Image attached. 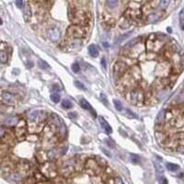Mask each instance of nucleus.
Returning a JSON list of instances; mask_svg holds the SVG:
<instances>
[{
  "instance_id": "nucleus-34",
  "label": "nucleus",
  "mask_w": 184,
  "mask_h": 184,
  "mask_svg": "<svg viewBox=\"0 0 184 184\" xmlns=\"http://www.w3.org/2000/svg\"><path fill=\"white\" fill-rule=\"evenodd\" d=\"M75 85H76V86H77L78 88L83 89V90H86V88H85V86H84L82 83H80L79 81H77V80H76V81H75Z\"/></svg>"
},
{
  "instance_id": "nucleus-10",
  "label": "nucleus",
  "mask_w": 184,
  "mask_h": 184,
  "mask_svg": "<svg viewBox=\"0 0 184 184\" xmlns=\"http://www.w3.org/2000/svg\"><path fill=\"white\" fill-rule=\"evenodd\" d=\"M86 168L88 170V171L89 170H93L94 173H98V164L97 163V161L93 160V159H89L88 160L87 164H86Z\"/></svg>"
},
{
  "instance_id": "nucleus-38",
  "label": "nucleus",
  "mask_w": 184,
  "mask_h": 184,
  "mask_svg": "<svg viewBox=\"0 0 184 184\" xmlns=\"http://www.w3.org/2000/svg\"><path fill=\"white\" fill-rule=\"evenodd\" d=\"M15 4H16L17 7L19 8H21L24 6V2L22 1V0H17V1L15 2Z\"/></svg>"
},
{
  "instance_id": "nucleus-3",
  "label": "nucleus",
  "mask_w": 184,
  "mask_h": 184,
  "mask_svg": "<svg viewBox=\"0 0 184 184\" xmlns=\"http://www.w3.org/2000/svg\"><path fill=\"white\" fill-rule=\"evenodd\" d=\"M155 73L159 78H166L168 77L172 73V67L170 62L166 60L160 61L157 64L155 68Z\"/></svg>"
},
{
  "instance_id": "nucleus-33",
  "label": "nucleus",
  "mask_w": 184,
  "mask_h": 184,
  "mask_svg": "<svg viewBox=\"0 0 184 184\" xmlns=\"http://www.w3.org/2000/svg\"><path fill=\"white\" fill-rule=\"evenodd\" d=\"M158 181H159L160 184H168L167 179L164 176H161V175H158Z\"/></svg>"
},
{
  "instance_id": "nucleus-16",
  "label": "nucleus",
  "mask_w": 184,
  "mask_h": 184,
  "mask_svg": "<svg viewBox=\"0 0 184 184\" xmlns=\"http://www.w3.org/2000/svg\"><path fill=\"white\" fill-rule=\"evenodd\" d=\"M141 42V38L140 37H136V38H135L133 40H132V41H130L129 42H127L126 43V45L124 46V49L126 50H129V49H132L133 47H135L136 44H138V43H140Z\"/></svg>"
},
{
  "instance_id": "nucleus-30",
  "label": "nucleus",
  "mask_w": 184,
  "mask_h": 184,
  "mask_svg": "<svg viewBox=\"0 0 184 184\" xmlns=\"http://www.w3.org/2000/svg\"><path fill=\"white\" fill-rule=\"evenodd\" d=\"M60 95H59V94H57V93H53L52 95H51V99L52 101L54 102V103H57V102H59L60 101Z\"/></svg>"
},
{
  "instance_id": "nucleus-1",
  "label": "nucleus",
  "mask_w": 184,
  "mask_h": 184,
  "mask_svg": "<svg viewBox=\"0 0 184 184\" xmlns=\"http://www.w3.org/2000/svg\"><path fill=\"white\" fill-rule=\"evenodd\" d=\"M126 99L133 105H142L146 101V94L141 88H133L126 91Z\"/></svg>"
},
{
  "instance_id": "nucleus-43",
  "label": "nucleus",
  "mask_w": 184,
  "mask_h": 184,
  "mask_svg": "<svg viewBox=\"0 0 184 184\" xmlns=\"http://www.w3.org/2000/svg\"><path fill=\"white\" fill-rule=\"evenodd\" d=\"M101 150H102V151H103L104 153H105V154H106V155H107L108 157H111V154L110 152H109L108 150H106V149H103V148H102V149H101Z\"/></svg>"
},
{
  "instance_id": "nucleus-11",
  "label": "nucleus",
  "mask_w": 184,
  "mask_h": 184,
  "mask_svg": "<svg viewBox=\"0 0 184 184\" xmlns=\"http://www.w3.org/2000/svg\"><path fill=\"white\" fill-rule=\"evenodd\" d=\"M162 17V13L161 12H153L151 14H149L146 17V21L149 23L152 22H157V21H159Z\"/></svg>"
},
{
  "instance_id": "nucleus-20",
  "label": "nucleus",
  "mask_w": 184,
  "mask_h": 184,
  "mask_svg": "<svg viewBox=\"0 0 184 184\" xmlns=\"http://www.w3.org/2000/svg\"><path fill=\"white\" fill-rule=\"evenodd\" d=\"M156 138H157V140L158 142H163V143H165L166 140L168 138V135H166L165 133H163V132H157L156 133Z\"/></svg>"
},
{
  "instance_id": "nucleus-2",
  "label": "nucleus",
  "mask_w": 184,
  "mask_h": 184,
  "mask_svg": "<svg viewBox=\"0 0 184 184\" xmlns=\"http://www.w3.org/2000/svg\"><path fill=\"white\" fill-rule=\"evenodd\" d=\"M87 34V28L81 25H72L66 31V36L69 39H81L85 37Z\"/></svg>"
},
{
  "instance_id": "nucleus-44",
  "label": "nucleus",
  "mask_w": 184,
  "mask_h": 184,
  "mask_svg": "<svg viewBox=\"0 0 184 184\" xmlns=\"http://www.w3.org/2000/svg\"><path fill=\"white\" fill-rule=\"evenodd\" d=\"M101 64H102V66L104 68H106V60H105V58H102L101 59Z\"/></svg>"
},
{
  "instance_id": "nucleus-37",
  "label": "nucleus",
  "mask_w": 184,
  "mask_h": 184,
  "mask_svg": "<svg viewBox=\"0 0 184 184\" xmlns=\"http://www.w3.org/2000/svg\"><path fill=\"white\" fill-rule=\"evenodd\" d=\"M79 69H80V66H79V64H77V63H76V64H74L73 66H72V70L74 71V72H78L79 71Z\"/></svg>"
},
{
  "instance_id": "nucleus-32",
  "label": "nucleus",
  "mask_w": 184,
  "mask_h": 184,
  "mask_svg": "<svg viewBox=\"0 0 184 184\" xmlns=\"http://www.w3.org/2000/svg\"><path fill=\"white\" fill-rule=\"evenodd\" d=\"M125 112H126L127 116H128L129 118H135V119H136V118H138L136 114H135V113H133V112L130 110V109H126V110H125Z\"/></svg>"
},
{
  "instance_id": "nucleus-17",
  "label": "nucleus",
  "mask_w": 184,
  "mask_h": 184,
  "mask_svg": "<svg viewBox=\"0 0 184 184\" xmlns=\"http://www.w3.org/2000/svg\"><path fill=\"white\" fill-rule=\"evenodd\" d=\"M166 122V119H165V111H161L159 114L157 115V120H156V123H157V126H163V124Z\"/></svg>"
},
{
  "instance_id": "nucleus-26",
  "label": "nucleus",
  "mask_w": 184,
  "mask_h": 184,
  "mask_svg": "<svg viewBox=\"0 0 184 184\" xmlns=\"http://www.w3.org/2000/svg\"><path fill=\"white\" fill-rule=\"evenodd\" d=\"M119 2L118 1H115V0H111V1H107L106 2V5L108 8H115L117 6H118Z\"/></svg>"
},
{
  "instance_id": "nucleus-36",
  "label": "nucleus",
  "mask_w": 184,
  "mask_h": 184,
  "mask_svg": "<svg viewBox=\"0 0 184 184\" xmlns=\"http://www.w3.org/2000/svg\"><path fill=\"white\" fill-rule=\"evenodd\" d=\"M39 66H41V68H42V69H47L49 67L48 64L46 63H44L43 61H42V60L39 61Z\"/></svg>"
},
{
  "instance_id": "nucleus-23",
  "label": "nucleus",
  "mask_w": 184,
  "mask_h": 184,
  "mask_svg": "<svg viewBox=\"0 0 184 184\" xmlns=\"http://www.w3.org/2000/svg\"><path fill=\"white\" fill-rule=\"evenodd\" d=\"M8 53L4 50H2L1 53H0V61H1L2 64H6L8 62Z\"/></svg>"
},
{
  "instance_id": "nucleus-7",
  "label": "nucleus",
  "mask_w": 184,
  "mask_h": 184,
  "mask_svg": "<svg viewBox=\"0 0 184 184\" xmlns=\"http://www.w3.org/2000/svg\"><path fill=\"white\" fill-rule=\"evenodd\" d=\"M47 36L48 38L53 42H57L59 39H60L61 33H60V29L57 26H53L51 27L48 31H47Z\"/></svg>"
},
{
  "instance_id": "nucleus-19",
  "label": "nucleus",
  "mask_w": 184,
  "mask_h": 184,
  "mask_svg": "<svg viewBox=\"0 0 184 184\" xmlns=\"http://www.w3.org/2000/svg\"><path fill=\"white\" fill-rule=\"evenodd\" d=\"M88 53L90 54L92 57H98V50L94 44H91V45H89V47H88Z\"/></svg>"
},
{
  "instance_id": "nucleus-21",
  "label": "nucleus",
  "mask_w": 184,
  "mask_h": 184,
  "mask_svg": "<svg viewBox=\"0 0 184 184\" xmlns=\"http://www.w3.org/2000/svg\"><path fill=\"white\" fill-rule=\"evenodd\" d=\"M80 105H81V107L83 108V109H85V110H89L91 112H93V109H92V107L90 106V104H89L85 98H81L80 99Z\"/></svg>"
},
{
  "instance_id": "nucleus-39",
  "label": "nucleus",
  "mask_w": 184,
  "mask_h": 184,
  "mask_svg": "<svg viewBox=\"0 0 184 184\" xmlns=\"http://www.w3.org/2000/svg\"><path fill=\"white\" fill-rule=\"evenodd\" d=\"M114 182H115V184H124L121 178H115L114 179Z\"/></svg>"
},
{
  "instance_id": "nucleus-9",
  "label": "nucleus",
  "mask_w": 184,
  "mask_h": 184,
  "mask_svg": "<svg viewBox=\"0 0 184 184\" xmlns=\"http://www.w3.org/2000/svg\"><path fill=\"white\" fill-rule=\"evenodd\" d=\"M28 115L31 121L41 122L42 120H43L44 117H45V113L41 111H31L28 113Z\"/></svg>"
},
{
  "instance_id": "nucleus-45",
  "label": "nucleus",
  "mask_w": 184,
  "mask_h": 184,
  "mask_svg": "<svg viewBox=\"0 0 184 184\" xmlns=\"http://www.w3.org/2000/svg\"><path fill=\"white\" fill-rule=\"evenodd\" d=\"M69 117H71V119H74L75 117H76V114H74V113H69Z\"/></svg>"
},
{
  "instance_id": "nucleus-35",
  "label": "nucleus",
  "mask_w": 184,
  "mask_h": 184,
  "mask_svg": "<svg viewBox=\"0 0 184 184\" xmlns=\"http://www.w3.org/2000/svg\"><path fill=\"white\" fill-rule=\"evenodd\" d=\"M11 179H12V180H14V181H18L21 180V175H19V174L15 173V174H13V175L11 176Z\"/></svg>"
},
{
  "instance_id": "nucleus-22",
  "label": "nucleus",
  "mask_w": 184,
  "mask_h": 184,
  "mask_svg": "<svg viewBox=\"0 0 184 184\" xmlns=\"http://www.w3.org/2000/svg\"><path fill=\"white\" fill-rule=\"evenodd\" d=\"M173 104H177V105H180V104L184 103V91L181 92L179 95L176 97V98L174 99Z\"/></svg>"
},
{
  "instance_id": "nucleus-14",
  "label": "nucleus",
  "mask_w": 184,
  "mask_h": 184,
  "mask_svg": "<svg viewBox=\"0 0 184 184\" xmlns=\"http://www.w3.org/2000/svg\"><path fill=\"white\" fill-rule=\"evenodd\" d=\"M118 24H119V27H120L122 29H128L129 27L131 26L132 22L130 21H128L127 18H125L122 16L120 19H119Z\"/></svg>"
},
{
  "instance_id": "nucleus-40",
  "label": "nucleus",
  "mask_w": 184,
  "mask_h": 184,
  "mask_svg": "<svg viewBox=\"0 0 184 184\" xmlns=\"http://www.w3.org/2000/svg\"><path fill=\"white\" fill-rule=\"evenodd\" d=\"M110 140H111V139H109V140L107 141V144H108V145L110 146L111 148H114V147H115V143H114L113 141H110Z\"/></svg>"
},
{
  "instance_id": "nucleus-27",
  "label": "nucleus",
  "mask_w": 184,
  "mask_h": 184,
  "mask_svg": "<svg viewBox=\"0 0 184 184\" xmlns=\"http://www.w3.org/2000/svg\"><path fill=\"white\" fill-rule=\"evenodd\" d=\"M170 4V1H166V0H162V1L159 2V5H158V8H160L161 9H166L168 5Z\"/></svg>"
},
{
  "instance_id": "nucleus-42",
  "label": "nucleus",
  "mask_w": 184,
  "mask_h": 184,
  "mask_svg": "<svg viewBox=\"0 0 184 184\" xmlns=\"http://www.w3.org/2000/svg\"><path fill=\"white\" fill-rule=\"evenodd\" d=\"M101 99H102V101H104V104H105V105H107V104H108V101H107V99H106V98H105V95H103V94H101Z\"/></svg>"
},
{
  "instance_id": "nucleus-4",
  "label": "nucleus",
  "mask_w": 184,
  "mask_h": 184,
  "mask_svg": "<svg viewBox=\"0 0 184 184\" xmlns=\"http://www.w3.org/2000/svg\"><path fill=\"white\" fill-rule=\"evenodd\" d=\"M89 18H90V16H89L88 12L84 11L83 9H78V10H76V12H75L72 21L76 23V25L84 26V23L88 22Z\"/></svg>"
},
{
  "instance_id": "nucleus-25",
  "label": "nucleus",
  "mask_w": 184,
  "mask_h": 184,
  "mask_svg": "<svg viewBox=\"0 0 184 184\" xmlns=\"http://www.w3.org/2000/svg\"><path fill=\"white\" fill-rule=\"evenodd\" d=\"M133 33V31H129V32H126L125 34H122V36H120V37H118V39L116 40V42H122L124 39H126V38H128L129 36L131 35V34Z\"/></svg>"
},
{
  "instance_id": "nucleus-13",
  "label": "nucleus",
  "mask_w": 184,
  "mask_h": 184,
  "mask_svg": "<svg viewBox=\"0 0 184 184\" xmlns=\"http://www.w3.org/2000/svg\"><path fill=\"white\" fill-rule=\"evenodd\" d=\"M18 122H19V120H18V117L9 116V117H7L4 120V124L7 126H15V125H17Z\"/></svg>"
},
{
  "instance_id": "nucleus-28",
  "label": "nucleus",
  "mask_w": 184,
  "mask_h": 184,
  "mask_svg": "<svg viewBox=\"0 0 184 184\" xmlns=\"http://www.w3.org/2000/svg\"><path fill=\"white\" fill-rule=\"evenodd\" d=\"M62 106L64 109H70L72 107V103L70 101H68V99H64L62 101Z\"/></svg>"
},
{
  "instance_id": "nucleus-24",
  "label": "nucleus",
  "mask_w": 184,
  "mask_h": 184,
  "mask_svg": "<svg viewBox=\"0 0 184 184\" xmlns=\"http://www.w3.org/2000/svg\"><path fill=\"white\" fill-rule=\"evenodd\" d=\"M166 168L170 171H176L179 168V166L176 165V164H173V163H167L166 164Z\"/></svg>"
},
{
  "instance_id": "nucleus-41",
  "label": "nucleus",
  "mask_w": 184,
  "mask_h": 184,
  "mask_svg": "<svg viewBox=\"0 0 184 184\" xmlns=\"http://www.w3.org/2000/svg\"><path fill=\"white\" fill-rule=\"evenodd\" d=\"M180 18H181V21H184V8L182 9L180 14Z\"/></svg>"
},
{
  "instance_id": "nucleus-8",
  "label": "nucleus",
  "mask_w": 184,
  "mask_h": 184,
  "mask_svg": "<svg viewBox=\"0 0 184 184\" xmlns=\"http://www.w3.org/2000/svg\"><path fill=\"white\" fill-rule=\"evenodd\" d=\"M1 101H2L3 103L7 104V105H12V104H15V102H16L13 94L9 93L8 91H2Z\"/></svg>"
},
{
  "instance_id": "nucleus-5",
  "label": "nucleus",
  "mask_w": 184,
  "mask_h": 184,
  "mask_svg": "<svg viewBox=\"0 0 184 184\" xmlns=\"http://www.w3.org/2000/svg\"><path fill=\"white\" fill-rule=\"evenodd\" d=\"M127 71H128V66L126 64V63H124L123 61L117 62L113 66L114 76L118 77V79L122 77L124 75L127 73Z\"/></svg>"
},
{
  "instance_id": "nucleus-15",
  "label": "nucleus",
  "mask_w": 184,
  "mask_h": 184,
  "mask_svg": "<svg viewBox=\"0 0 184 184\" xmlns=\"http://www.w3.org/2000/svg\"><path fill=\"white\" fill-rule=\"evenodd\" d=\"M98 121H99V123L101 124V127L104 129V131H105L107 133H111L112 132L111 125L106 122L105 119H103L102 117H99L98 118Z\"/></svg>"
},
{
  "instance_id": "nucleus-6",
  "label": "nucleus",
  "mask_w": 184,
  "mask_h": 184,
  "mask_svg": "<svg viewBox=\"0 0 184 184\" xmlns=\"http://www.w3.org/2000/svg\"><path fill=\"white\" fill-rule=\"evenodd\" d=\"M27 132V125L26 122L24 120H19L18 124L16 125V130H15V135L18 138L21 139V137H24Z\"/></svg>"
},
{
  "instance_id": "nucleus-12",
  "label": "nucleus",
  "mask_w": 184,
  "mask_h": 184,
  "mask_svg": "<svg viewBox=\"0 0 184 184\" xmlns=\"http://www.w3.org/2000/svg\"><path fill=\"white\" fill-rule=\"evenodd\" d=\"M130 75L132 76V77L133 78V80L135 81H138L141 79V72H140V69H139V67L137 66H132Z\"/></svg>"
},
{
  "instance_id": "nucleus-18",
  "label": "nucleus",
  "mask_w": 184,
  "mask_h": 184,
  "mask_svg": "<svg viewBox=\"0 0 184 184\" xmlns=\"http://www.w3.org/2000/svg\"><path fill=\"white\" fill-rule=\"evenodd\" d=\"M31 16V6H29V3H27L25 5L24 8V18L26 21H29V18Z\"/></svg>"
},
{
  "instance_id": "nucleus-31",
  "label": "nucleus",
  "mask_w": 184,
  "mask_h": 184,
  "mask_svg": "<svg viewBox=\"0 0 184 184\" xmlns=\"http://www.w3.org/2000/svg\"><path fill=\"white\" fill-rule=\"evenodd\" d=\"M130 158H131V161L135 164H137V163L140 162V157H139L137 155H135V154H132Z\"/></svg>"
},
{
  "instance_id": "nucleus-29",
  "label": "nucleus",
  "mask_w": 184,
  "mask_h": 184,
  "mask_svg": "<svg viewBox=\"0 0 184 184\" xmlns=\"http://www.w3.org/2000/svg\"><path fill=\"white\" fill-rule=\"evenodd\" d=\"M113 104H114V107H115V109L117 111H121L122 110V103L117 101V99H113Z\"/></svg>"
}]
</instances>
